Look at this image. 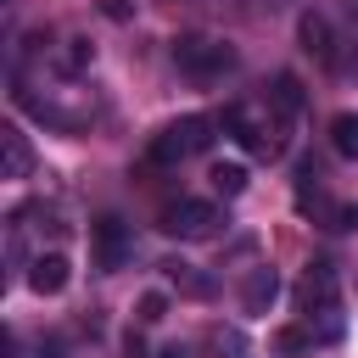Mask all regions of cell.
I'll list each match as a JSON object with an SVG mask.
<instances>
[{
	"label": "cell",
	"instance_id": "cell-1",
	"mask_svg": "<svg viewBox=\"0 0 358 358\" xmlns=\"http://www.w3.org/2000/svg\"><path fill=\"white\" fill-rule=\"evenodd\" d=\"M213 140H218V117L185 112V117H173V123H162V129L151 134L145 162H151V168H179V162H190V157L213 151Z\"/></svg>",
	"mask_w": 358,
	"mask_h": 358
},
{
	"label": "cell",
	"instance_id": "cell-2",
	"mask_svg": "<svg viewBox=\"0 0 358 358\" xmlns=\"http://www.w3.org/2000/svg\"><path fill=\"white\" fill-rule=\"evenodd\" d=\"M11 101L22 106V112H34L45 129H62V134H78V129H90V117H95V101L84 95V90H50V95H34L22 78H17V90H11Z\"/></svg>",
	"mask_w": 358,
	"mask_h": 358
},
{
	"label": "cell",
	"instance_id": "cell-3",
	"mask_svg": "<svg viewBox=\"0 0 358 358\" xmlns=\"http://www.w3.org/2000/svg\"><path fill=\"white\" fill-rule=\"evenodd\" d=\"M235 45L229 39H213V34H179L173 39V67L196 84H218L224 73H235Z\"/></svg>",
	"mask_w": 358,
	"mask_h": 358
},
{
	"label": "cell",
	"instance_id": "cell-4",
	"mask_svg": "<svg viewBox=\"0 0 358 358\" xmlns=\"http://www.w3.org/2000/svg\"><path fill=\"white\" fill-rule=\"evenodd\" d=\"M218 224H224V218H218V207H213V201H201V196H179V201H168V207H162V218H157V229H162L168 241H207Z\"/></svg>",
	"mask_w": 358,
	"mask_h": 358
},
{
	"label": "cell",
	"instance_id": "cell-5",
	"mask_svg": "<svg viewBox=\"0 0 358 358\" xmlns=\"http://www.w3.org/2000/svg\"><path fill=\"white\" fill-rule=\"evenodd\" d=\"M90 257H95L101 274H117V268L134 257L129 224H123V218H95V224H90Z\"/></svg>",
	"mask_w": 358,
	"mask_h": 358
},
{
	"label": "cell",
	"instance_id": "cell-6",
	"mask_svg": "<svg viewBox=\"0 0 358 358\" xmlns=\"http://www.w3.org/2000/svg\"><path fill=\"white\" fill-rule=\"evenodd\" d=\"M324 308H341V274H336V263L319 257L296 280V313H324Z\"/></svg>",
	"mask_w": 358,
	"mask_h": 358
},
{
	"label": "cell",
	"instance_id": "cell-7",
	"mask_svg": "<svg viewBox=\"0 0 358 358\" xmlns=\"http://www.w3.org/2000/svg\"><path fill=\"white\" fill-rule=\"evenodd\" d=\"M296 39H302V50H308L313 62L336 67V28H330V17H319V11H302V17H296Z\"/></svg>",
	"mask_w": 358,
	"mask_h": 358
},
{
	"label": "cell",
	"instance_id": "cell-8",
	"mask_svg": "<svg viewBox=\"0 0 358 358\" xmlns=\"http://www.w3.org/2000/svg\"><path fill=\"white\" fill-rule=\"evenodd\" d=\"M28 173H34V145L17 123H6L0 129V179H28Z\"/></svg>",
	"mask_w": 358,
	"mask_h": 358
},
{
	"label": "cell",
	"instance_id": "cell-9",
	"mask_svg": "<svg viewBox=\"0 0 358 358\" xmlns=\"http://www.w3.org/2000/svg\"><path fill=\"white\" fill-rule=\"evenodd\" d=\"M67 274H73V263H67L62 252H39V257L28 263V291L56 296V291H67Z\"/></svg>",
	"mask_w": 358,
	"mask_h": 358
},
{
	"label": "cell",
	"instance_id": "cell-10",
	"mask_svg": "<svg viewBox=\"0 0 358 358\" xmlns=\"http://www.w3.org/2000/svg\"><path fill=\"white\" fill-rule=\"evenodd\" d=\"M274 296H280V274H274V268H252L246 285H241V308H246V313H268Z\"/></svg>",
	"mask_w": 358,
	"mask_h": 358
},
{
	"label": "cell",
	"instance_id": "cell-11",
	"mask_svg": "<svg viewBox=\"0 0 358 358\" xmlns=\"http://www.w3.org/2000/svg\"><path fill=\"white\" fill-rule=\"evenodd\" d=\"M268 106H274L280 117H296V112L308 106V95H302V78H296V73H274V84H268Z\"/></svg>",
	"mask_w": 358,
	"mask_h": 358
},
{
	"label": "cell",
	"instance_id": "cell-12",
	"mask_svg": "<svg viewBox=\"0 0 358 358\" xmlns=\"http://www.w3.org/2000/svg\"><path fill=\"white\" fill-rule=\"evenodd\" d=\"M162 274H168L185 296H213V274H201V268H196V263H185V257H168V263H162Z\"/></svg>",
	"mask_w": 358,
	"mask_h": 358
},
{
	"label": "cell",
	"instance_id": "cell-13",
	"mask_svg": "<svg viewBox=\"0 0 358 358\" xmlns=\"http://www.w3.org/2000/svg\"><path fill=\"white\" fill-rule=\"evenodd\" d=\"M90 62H95V45H90V39H78V34L62 39V50H56V73H62V78H78Z\"/></svg>",
	"mask_w": 358,
	"mask_h": 358
},
{
	"label": "cell",
	"instance_id": "cell-14",
	"mask_svg": "<svg viewBox=\"0 0 358 358\" xmlns=\"http://www.w3.org/2000/svg\"><path fill=\"white\" fill-rule=\"evenodd\" d=\"M330 145H336L347 162H358V112H341V117L330 123Z\"/></svg>",
	"mask_w": 358,
	"mask_h": 358
},
{
	"label": "cell",
	"instance_id": "cell-15",
	"mask_svg": "<svg viewBox=\"0 0 358 358\" xmlns=\"http://www.w3.org/2000/svg\"><path fill=\"white\" fill-rule=\"evenodd\" d=\"M207 179H213V190H218L224 201L246 190V168H241V162H213V173H207Z\"/></svg>",
	"mask_w": 358,
	"mask_h": 358
},
{
	"label": "cell",
	"instance_id": "cell-16",
	"mask_svg": "<svg viewBox=\"0 0 358 358\" xmlns=\"http://www.w3.org/2000/svg\"><path fill=\"white\" fill-rule=\"evenodd\" d=\"M313 347H319V341L308 336V324H285V330L274 336V352H280V358H296V352H313Z\"/></svg>",
	"mask_w": 358,
	"mask_h": 358
},
{
	"label": "cell",
	"instance_id": "cell-17",
	"mask_svg": "<svg viewBox=\"0 0 358 358\" xmlns=\"http://www.w3.org/2000/svg\"><path fill=\"white\" fill-rule=\"evenodd\" d=\"M162 319H168V296L162 291H145L140 296V324H162Z\"/></svg>",
	"mask_w": 358,
	"mask_h": 358
},
{
	"label": "cell",
	"instance_id": "cell-18",
	"mask_svg": "<svg viewBox=\"0 0 358 358\" xmlns=\"http://www.w3.org/2000/svg\"><path fill=\"white\" fill-rule=\"evenodd\" d=\"M34 358H67V341L62 336H45V341H34Z\"/></svg>",
	"mask_w": 358,
	"mask_h": 358
},
{
	"label": "cell",
	"instance_id": "cell-19",
	"mask_svg": "<svg viewBox=\"0 0 358 358\" xmlns=\"http://www.w3.org/2000/svg\"><path fill=\"white\" fill-rule=\"evenodd\" d=\"M123 358H151V352H145V341H140V336H129V341H123Z\"/></svg>",
	"mask_w": 358,
	"mask_h": 358
},
{
	"label": "cell",
	"instance_id": "cell-20",
	"mask_svg": "<svg viewBox=\"0 0 358 358\" xmlns=\"http://www.w3.org/2000/svg\"><path fill=\"white\" fill-rule=\"evenodd\" d=\"M341 229H358V201H352V207H341Z\"/></svg>",
	"mask_w": 358,
	"mask_h": 358
},
{
	"label": "cell",
	"instance_id": "cell-21",
	"mask_svg": "<svg viewBox=\"0 0 358 358\" xmlns=\"http://www.w3.org/2000/svg\"><path fill=\"white\" fill-rule=\"evenodd\" d=\"M347 6H352V17H358V0H347Z\"/></svg>",
	"mask_w": 358,
	"mask_h": 358
}]
</instances>
